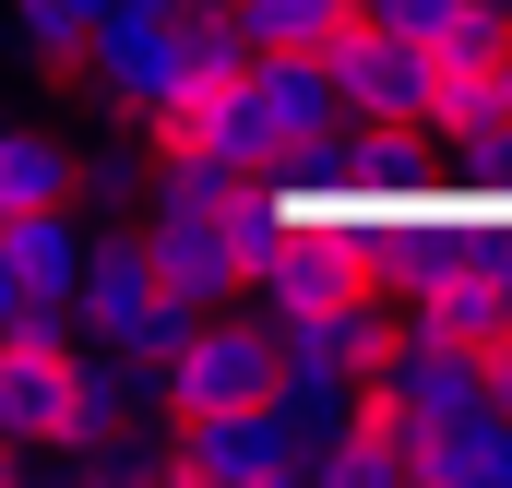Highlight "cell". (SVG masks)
<instances>
[{
	"instance_id": "6da1fadb",
	"label": "cell",
	"mask_w": 512,
	"mask_h": 488,
	"mask_svg": "<svg viewBox=\"0 0 512 488\" xmlns=\"http://www.w3.org/2000/svg\"><path fill=\"white\" fill-rule=\"evenodd\" d=\"M155 381H167V417H227V405H274V381H286V322H191L167 358H155Z\"/></svg>"
},
{
	"instance_id": "7a4b0ae2",
	"label": "cell",
	"mask_w": 512,
	"mask_h": 488,
	"mask_svg": "<svg viewBox=\"0 0 512 488\" xmlns=\"http://www.w3.org/2000/svg\"><path fill=\"white\" fill-rule=\"evenodd\" d=\"M72 358H84V322H0V453H12V465L60 453Z\"/></svg>"
},
{
	"instance_id": "3957f363",
	"label": "cell",
	"mask_w": 512,
	"mask_h": 488,
	"mask_svg": "<svg viewBox=\"0 0 512 488\" xmlns=\"http://www.w3.org/2000/svg\"><path fill=\"white\" fill-rule=\"evenodd\" d=\"M84 250H96V215H84V203L0 215V322H72V298H84Z\"/></svg>"
},
{
	"instance_id": "277c9868",
	"label": "cell",
	"mask_w": 512,
	"mask_h": 488,
	"mask_svg": "<svg viewBox=\"0 0 512 488\" xmlns=\"http://www.w3.org/2000/svg\"><path fill=\"white\" fill-rule=\"evenodd\" d=\"M334 84H346V120H429L441 48H429V36H393L382 12H358V24L334 36Z\"/></svg>"
},
{
	"instance_id": "5b68a950",
	"label": "cell",
	"mask_w": 512,
	"mask_h": 488,
	"mask_svg": "<svg viewBox=\"0 0 512 488\" xmlns=\"http://www.w3.org/2000/svg\"><path fill=\"white\" fill-rule=\"evenodd\" d=\"M203 60H191V12H108L96 24V96L108 108H167L179 84H191Z\"/></svg>"
},
{
	"instance_id": "8992f818",
	"label": "cell",
	"mask_w": 512,
	"mask_h": 488,
	"mask_svg": "<svg viewBox=\"0 0 512 488\" xmlns=\"http://www.w3.org/2000/svg\"><path fill=\"white\" fill-rule=\"evenodd\" d=\"M417 477L429 488H512V405H465V417H441L429 441H417Z\"/></svg>"
},
{
	"instance_id": "52a82bcc",
	"label": "cell",
	"mask_w": 512,
	"mask_h": 488,
	"mask_svg": "<svg viewBox=\"0 0 512 488\" xmlns=\"http://www.w3.org/2000/svg\"><path fill=\"white\" fill-rule=\"evenodd\" d=\"M84 191V143H60L48 120H12L0 131V215H48Z\"/></svg>"
},
{
	"instance_id": "ba28073f",
	"label": "cell",
	"mask_w": 512,
	"mask_h": 488,
	"mask_svg": "<svg viewBox=\"0 0 512 488\" xmlns=\"http://www.w3.org/2000/svg\"><path fill=\"white\" fill-rule=\"evenodd\" d=\"M417 310H441V322H453L465 346H489V358L512 346V274H489L477 250H465V262H453V274H441V286H429Z\"/></svg>"
},
{
	"instance_id": "9c48e42d",
	"label": "cell",
	"mask_w": 512,
	"mask_h": 488,
	"mask_svg": "<svg viewBox=\"0 0 512 488\" xmlns=\"http://www.w3.org/2000/svg\"><path fill=\"white\" fill-rule=\"evenodd\" d=\"M96 227H143L155 203V143H84V191H72Z\"/></svg>"
},
{
	"instance_id": "30bf717a",
	"label": "cell",
	"mask_w": 512,
	"mask_h": 488,
	"mask_svg": "<svg viewBox=\"0 0 512 488\" xmlns=\"http://www.w3.org/2000/svg\"><path fill=\"white\" fill-rule=\"evenodd\" d=\"M358 12H370V0H239V24H251L262 48H334Z\"/></svg>"
}]
</instances>
